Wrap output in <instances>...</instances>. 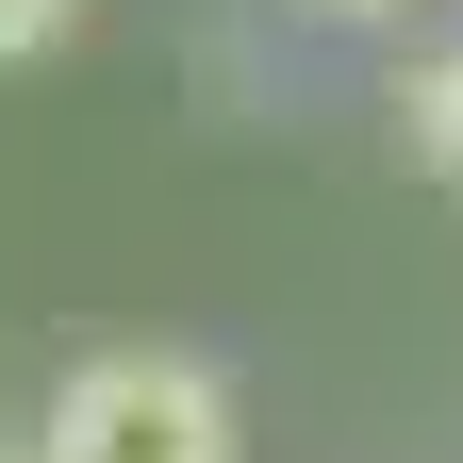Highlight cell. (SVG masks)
Segmentation results:
<instances>
[{
	"mask_svg": "<svg viewBox=\"0 0 463 463\" xmlns=\"http://www.w3.org/2000/svg\"><path fill=\"white\" fill-rule=\"evenodd\" d=\"M67 17H83V0H0V67H17V50H50Z\"/></svg>",
	"mask_w": 463,
	"mask_h": 463,
	"instance_id": "obj_3",
	"label": "cell"
},
{
	"mask_svg": "<svg viewBox=\"0 0 463 463\" xmlns=\"http://www.w3.org/2000/svg\"><path fill=\"white\" fill-rule=\"evenodd\" d=\"M397 133H414V165H447V183H463V50H430V67L397 83Z\"/></svg>",
	"mask_w": 463,
	"mask_h": 463,
	"instance_id": "obj_2",
	"label": "cell"
},
{
	"mask_svg": "<svg viewBox=\"0 0 463 463\" xmlns=\"http://www.w3.org/2000/svg\"><path fill=\"white\" fill-rule=\"evenodd\" d=\"M315 17H397V0H315Z\"/></svg>",
	"mask_w": 463,
	"mask_h": 463,
	"instance_id": "obj_4",
	"label": "cell"
},
{
	"mask_svg": "<svg viewBox=\"0 0 463 463\" xmlns=\"http://www.w3.org/2000/svg\"><path fill=\"white\" fill-rule=\"evenodd\" d=\"M33 463H232V381L183 347H99L50 381V447Z\"/></svg>",
	"mask_w": 463,
	"mask_h": 463,
	"instance_id": "obj_1",
	"label": "cell"
}]
</instances>
